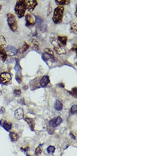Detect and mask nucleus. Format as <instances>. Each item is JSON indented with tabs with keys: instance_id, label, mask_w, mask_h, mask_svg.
Listing matches in <instances>:
<instances>
[{
	"instance_id": "f257e3e1",
	"label": "nucleus",
	"mask_w": 157,
	"mask_h": 156,
	"mask_svg": "<svg viewBox=\"0 0 157 156\" xmlns=\"http://www.w3.org/2000/svg\"><path fill=\"white\" fill-rule=\"evenodd\" d=\"M26 10L25 1H17L15 6V12L18 18H22L24 17Z\"/></svg>"
},
{
	"instance_id": "f03ea898",
	"label": "nucleus",
	"mask_w": 157,
	"mask_h": 156,
	"mask_svg": "<svg viewBox=\"0 0 157 156\" xmlns=\"http://www.w3.org/2000/svg\"><path fill=\"white\" fill-rule=\"evenodd\" d=\"M64 12V7L62 6H59L55 9L53 17V20L55 24H59L62 22Z\"/></svg>"
},
{
	"instance_id": "7ed1b4c3",
	"label": "nucleus",
	"mask_w": 157,
	"mask_h": 156,
	"mask_svg": "<svg viewBox=\"0 0 157 156\" xmlns=\"http://www.w3.org/2000/svg\"><path fill=\"white\" fill-rule=\"evenodd\" d=\"M7 21L11 31L14 32H16L18 29V24L14 15L12 13H8L7 14Z\"/></svg>"
},
{
	"instance_id": "20e7f679",
	"label": "nucleus",
	"mask_w": 157,
	"mask_h": 156,
	"mask_svg": "<svg viewBox=\"0 0 157 156\" xmlns=\"http://www.w3.org/2000/svg\"><path fill=\"white\" fill-rule=\"evenodd\" d=\"M12 81V76L9 73L4 72L0 74V84L4 85L10 84Z\"/></svg>"
},
{
	"instance_id": "39448f33",
	"label": "nucleus",
	"mask_w": 157,
	"mask_h": 156,
	"mask_svg": "<svg viewBox=\"0 0 157 156\" xmlns=\"http://www.w3.org/2000/svg\"><path fill=\"white\" fill-rule=\"evenodd\" d=\"M26 10L29 12H32L36 7L38 2L37 1L31 0V1H25Z\"/></svg>"
},
{
	"instance_id": "423d86ee",
	"label": "nucleus",
	"mask_w": 157,
	"mask_h": 156,
	"mask_svg": "<svg viewBox=\"0 0 157 156\" xmlns=\"http://www.w3.org/2000/svg\"><path fill=\"white\" fill-rule=\"evenodd\" d=\"M62 123V118L60 117H57L49 121V125L52 127H56L60 125Z\"/></svg>"
},
{
	"instance_id": "0eeeda50",
	"label": "nucleus",
	"mask_w": 157,
	"mask_h": 156,
	"mask_svg": "<svg viewBox=\"0 0 157 156\" xmlns=\"http://www.w3.org/2000/svg\"><path fill=\"white\" fill-rule=\"evenodd\" d=\"M26 25L27 26H33L35 24V20L34 17L30 14H27L26 15Z\"/></svg>"
},
{
	"instance_id": "6e6552de",
	"label": "nucleus",
	"mask_w": 157,
	"mask_h": 156,
	"mask_svg": "<svg viewBox=\"0 0 157 156\" xmlns=\"http://www.w3.org/2000/svg\"><path fill=\"white\" fill-rule=\"evenodd\" d=\"M5 51L7 55L9 56L15 55L18 52V51L17 50L16 48L12 45H8L6 48Z\"/></svg>"
},
{
	"instance_id": "1a4fd4ad",
	"label": "nucleus",
	"mask_w": 157,
	"mask_h": 156,
	"mask_svg": "<svg viewBox=\"0 0 157 156\" xmlns=\"http://www.w3.org/2000/svg\"><path fill=\"white\" fill-rule=\"evenodd\" d=\"M44 58L46 59H50L51 60L55 59L53 51L50 48H46L44 51Z\"/></svg>"
},
{
	"instance_id": "9d476101",
	"label": "nucleus",
	"mask_w": 157,
	"mask_h": 156,
	"mask_svg": "<svg viewBox=\"0 0 157 156\" xmlns=\"http://www.w3.org/2000/svg\"><path fill=\"white\" fill-rule=\"evenodd\" d=\"M24 115V110L21 108L17 109L15 111V116L17 120H21L23 118Z\"/></svg>"
},
{
	"instance_id": "9b49d317",
	"label": "nucleus",
	"mask_w": 157,
	"mask_h": 156,
	"mask_svg": "<svg viewBox=\"0 0 157 156\" xmlns=\"http://www.w3.org/2000/svg\"><path fill=\"white\" fill-rule=\"evenodd\" d=\"M1 125L7 131H9L11 130L12 126L11 123L8 122L6 120H3L1 121Z\"/></svg>"
},
{
	"instance_id": "f8f14e48",
	"label": "nucleus",
	"mask_w": 157,
	"mask_h": 156,
	"mask_svg": "<svg viewBox=\"0 0 157 156\" xmlns=\"http://www.w3.org/2000/svg\"><path fill=\"white\" fill-rule=\"evenodd\" d=\"M7 57V55L5 50L3 48L0 47V61H2L3 62H5Z\"/></svg>"
},
{
	"instance_id": "ddd939ff",
	"label": "nucleus",
	"mask_w": 157,
	"mask_h": 156,
	"mask_svg": "<svg viewBox=\"0 0 157 156\" xmlns=\"http://www.w3.org/2000/svg\"><path fill=\"white\" fill-rule=\"evenodd\" d=\"M50 82L49 78L47 75H45L40 79V84L42 86L45 87L47 86Z\"/></svg>"
},
{
	"instance_id": "4468645a",
	"label": "nucleus",
	"mask_w": 157,
	"mask_h": 156,
	"mask_svg": "<svg viewBox=\"0 0 157 156\" xmlns=\"http://www.w3.org/2000/svg\"><path fill=\"white\" fill-rule=\"evenodd\" d=\"M25 121L28 124L29 126V127L31 129V131H34V126H35V122L34 120L32 118H31L26 117L25 118Z\"/></svg>"
},
{
	"instance_id": "2eb2a0df",
	"label": "nucleus",
	"mask_w": 157,
	"mask_h": 156,
	"mask_svg": "<svg viewBox=\"0 0 157 156\" xmlns=\"http://www.w3.org/2000/svg\"><path fill=\"white\" fill-rule=\"evenodd\" d=\"M16 63V65L15 66L14 70L16 71V75H22V74H21V71H22V68L20 67V65L19 64V62L18 60L17 59Z\"/></svg>"
},
{
	"instance_id": "dca6fc26",
	"label": "nucleus",
	"mask_w": 157,
	"mask_h": 156,
	"mask_svg": "<svg viewBox=\"0 0 157 156\" xmlns=\"http://www.w3.org/2000/svg\"><path fill=\"white\" fill-rule=\"evenodd\" d=\"M31 48L35 51H38L39 50V44L38 42L35 39H33L31 41Z\"/></svg>"
},
{
	"instance_id": "f3484780",
	"label": "nucleus",
	"mask_w": 157,
	"mask_h": 156,
	"mask_svg": "<svg viewBox=\"0 0 157 156\" xmlns=\"http://www.w3.org/2000/svg\"><path fill=\"white\" fill-rule=\"evenodd\" d=\"M62 108H63V105L62 103L60 101L57 100L55 103V108L56 109V110L60 111L62 110Z\"/></svg>"
},
{
	"instance_id": "a211bd4d",
	"label": "nucleus",
	"mask_w": 157,
	"mask_h": 156,
	"mask_svg": "<svg viewBox=\"0 0 157 156\" xmlns=\"http://www.w3.org/2000/svg\"><path fill=\"white\" fill-rule=\"evenodd\" d=\"M9 137L12 142H16L18 139V135L14 132H11L9 134Z\"/></svg>"
},
{
	"instance_id": "6ab92c4d",
	"label": "nucleus",
	"mask_w": 157,
	"mask_h": 156,
	"mask_svg": "<svg viewBox=\"0 0 157 156\" xmlns=\"http://www.w3.org/2000/svg\"><path fill=\"white\" fill-rule=\"evenodd\" d=\"M28 48H29V45L26 43L25 42L22 48L19 50V51L21 53H24L27 51Z\"/></svg>"
},
{
	"instance_id": "aec40b11",
	"label": "nucleus",
	"mask_w": 157,
	"mask_h": 156,
	"mask_svg": "<svg viewBox=\"0 0 157 156\" xmlns=\"http://www.w3.org/2000/svg\"><path fill=\"white\" fill-rule=\"evenodd\" d=\"M6 44V40L3 36L0 35V47L3 48Z\"/></svg>"
},
{
	"instance_id": "412c9836",
	"label": "nucleus",
	"mask_w": 157,
	"mask_h": 156,
	"mask_svg": "<svg viewBox=\"0 0 157 156\" xmlns=\"http://www.w3.org/2000/svg\"><path fill=\"white\" fill-rule=\"evenodd\" d=\"M56 3L58 5L64 6V5H66V4L69 3L70 1H67V0H56Z\"/></svg>"
},
{
	"instance_id": "4be33fe9",
	"label": "nucleus",
	"mask_w": 157,
	"mask_h": 156,
	"mask_svg": "<svg viewBox=\"0 0 157 156\" xmlns=\"http://www.w3.org/2000/svg\"><path fill=\"white\" fill-rule=\"evenodd\" d=\"M58 40L61 44L66 45L67 42V37L66 36H58Z\"/></svg>"
},
{
	"instance_id": "5701e85b",
	"label": "nucleus",
	"mask_w": 157,
	"mask_h": 156,
	"mask_svg": "<svg viewBox=\"0 0 157 156\" xmlns=\"http://www.w3.org/2000/svg\"><path fill=\"white\" fill-rule=\"evenodd\" d=\"M71 31L72 33L76 34L77 33V24L76 23H73L71 26Z\"/></svg>"
},
{
	"instance_id": "b1692460",
	"label": "nucleus",
	"mask_w": 157,
	"mask_h": 156,
	"mask_svg": "<svg viewBox=\"0 0 157 156\" xmlns=\"http://www.w3.org/2000/svg\"><path fill=\"white\" fill-rule=\"evenodd\" d=\"M55 147L52 146H49V147H48L47 151L48 153H49V154H53V153L55 152Z\"/></svg>"
},
{
	"instance_id": "393cba45",
	"label": "nucleus",
	"mask_w": 157,
	"mask_h": 156,
	"mask_svg": "<svg viewBox=\"0 0 157 156\" xmlns=\"http://www.w3.org/2000/svg\"><path fill=\"white\" fill-rule=\"evenodd\" d=\"M14 95L16 97H19L21 95V91L20 89H15L14 91Z\"/></svg>"
},
{
	"instance_id": "a878e982",
	"label": "nucleus",
	"mask_w": 157,
	"mask_h": 156,
	"mask_svg": "<svg viewBox=\"0 0 157 156\" xmlns=\"http://www.w3.org/2000/svg\"><path fill=\"white\" fill-rule=\"evenodd\" d=\"M71 112L72 114H75L77 113V105H73L71 109Z\"/></svg>"
},
{
	"instance_id": "bb28decb",
	"label": "nucleus",
	"mask_w": 157,
	"mask_h": 156,
	"mask_svg": "<svg viewBox=\"0 0 157 156\" xmlns=\"http://www.w3.org/2000/svg\"><path fill=\"white\" fill-rule=\"evenodd\" d=\"M16 80L18 83H20L22 82V75H16L15 77Z\"/></svg>"
},
{
	"instance_id": "cd10ccee",
	"label": "nucleus",
	"mask_w": 157,
	"mask_h": 156,
	"mask_svg": "<svg viewBox=\"0 0 157 156\" xmlns=\"http://www.w3.org/2000/svg\"><path fill=\"white\" fill-rule=\"evenodd\" d=\"M42 153V150L40 149V147H38L37 148L36 150H35V154L36 155H39Z\"/></svg>"
},
{
	"instance_id": "c85d7f7f",
	"label": "nucleus",
	"mask_w": 157,
	"mask_h": 156,
	"mask_svg": "<svg viewBox=\"0 0 157 156\" xmlns=\"http://www.w3.org/2000/svg\"><path fill=\"white\" fill-rule=\"evenodd\" d=\"M18 103L22 104V105H25V101H24V98H22L18 101Z\"/></svg>"
},
{
	"instance_id": "c756f323",
	"label": "nucleus",
	"mask_w": 157,
	"mask_h": 156,
	"mask_svg": "<svg viewBox=\"0 0 157 156\" xmlns=\"http://www.w3.org/2000/svg\"><path fill=\"white\" fill-rule=\"evenodd\" d=\"M5 112V109L3 107H1L0 108V114H4Z\"/></svg>"
},
{
	"instance_id": "7c9ffc66",
	"label": "nucleus",
	"mask_w": 157,
	"mask_h": 156,
	"mask_svg": "<svg viewBox=\"0 0 157 156\" xmlns=\"http://www.w3.org/2000/svg\"><path fill=\"white\" fill-rule=\"evenodd\" d=\"M2 6L0 4V12L1 11V10H2Z\"/></svg>"
},
{
	"instance_id": "2f4dec72",
	"label": "nucleus",
	"mask_w": 157,
	"mask_h": 156,
	"mask_svg": "<svg viewBox=\"0 0 157 156\" xmlns=\"http://www.w3.org/2000/svg\"><path fill=\"white\" fill-rule=\"evenodd\" d=\"M27 156H29V155H27Z\"/></svg>"
}]
</instances>
